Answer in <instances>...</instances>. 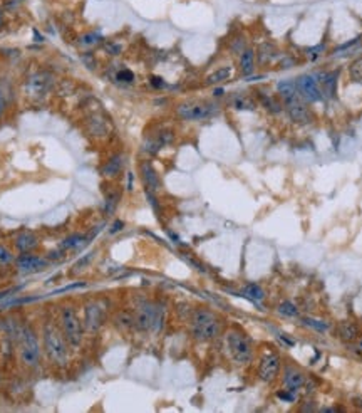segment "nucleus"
Listing matches in <instances>:
<instances>
[{
	"instance_id": "36",
	"label": "nucleus",
	"mask_w": 362,
	"mask_h": 413,
	"mask_svg": "<svg viewBox=\"0 0 362 413\" xmlns=\"http://www.w3.org/2000/svg\"><path fill=\"white\" fill-rule=\"evenodd\" d=\"M222 93H223L222 89H215V96H222Z\"/></svg>"
},
{
	"instance_id": "16",
	"label": "nucleus",
	"mask_w": 362,
	"mask_h": 413,
	"mask_svg": "<svg viewBox=\"0 0 362 413\" xmlns=\"http://www.w3.org/2000/svg\"><path fill=\"white\" fill-rule=\"evenodd\" d=\"M141 178H143V183L146 185V188L149 192H156L159 188V177L149 162L141 163Z\"/></svg>"
},
{
	"instance_id": "27",
	"label": "nucleus",
	"mask_w": 362,
	"mask_h": 413,
	"mask_svg": "<svg viewBox=\"0 0 362 413\" xmlns=\"http://www.w3.org/2000/svg\"><path fill=\"white\" fill-rule=\"evenodd\" d=\"M116 326H119V328H123V329L133 328V326H135V317H133L131 312H126V311L119 312V314L116 316Z\"/></svg>"
},
{
	"instance_id": "30",
	"label": "nucleus",
	"mask_w": 362,
	"mask_h": 413,
	"mask_svg": "<svg viewBox=\"0 0 362 413\" xmlns=\"http://www.w3.org/2000/svg\"><path fill=\"white\" fill-rule=\"evenodd\" d=\"M302 323H304L305 326H309V328H312V329H317V331H327V329H329V324L324 323V321H320V319H314V317H304Z\"/></svg>"
},
{
	"instance_id": "38",
	"label": "nucleus",
	"mask_w": 362,
	"mask_h": 413,
	"mask_svg": "<svg viewBox=\"0 0 362 413\" xmlns=\"http://www.w3.org/2000/svg\"><path fill=\"white\" fill-rule=\"evenodd\" d=\"M359 346H361V348H362V341H361V343H359Z\"/></svg>"
},
{
	"instance_id": "20",
	"label": "nucleus",
	"mask_w": 362,
	"mask_h": 413,
	"mask_svg": "<svg viewBox=\"0 0 362 413\" xmlns=\"http://www.w3.org/2000/svg\"><path fill=\"white\" fill-rule=\"evenodd\" d=\"M277 91L280 96H282L283 101H285V104L299 98V91H297L295 81H280L277 84Z\"/></svg>"
},
{
	"instance_id": "2",
	"label": "nucleus",
	"mask_w": 362,
	"mask_h": 413,
	"mask_svg": "<svg viewBox=\"0 0 362 413\" xmlns=\"http://www.w3.org/2000/svg\"><path fill=\"white\" fill-rule=\"evenodd\" d=\"M17 354L22 366L29 369L41 366L44 350H42L41 331L34 324L25 323L17 331Z\"/></svg>"
},
{
	"instance_id": "33",
	"label": "nucleus",
	"mask_w": 362,
	"mask_h": 413,
	"mask_svg": "<svg viewBox=\"0 0 362 413\" xmlns=\"http://www.w3.org/2000/svg\"><path fill=\"white\" fill-rule=\"evenodd\" d=\"M5 111H7V98H5V93H3L2 86H0V119L3 118Z\"/></svg>"
},
{
	"instance_id": "4",
	"label": "nucleus",
	"mask_w": 362,
	"mask_h": 413,
	"mask_svg": "<svg viewBox=\"0 0 362 413\" xmlns=\"http://www.w3.org/2000/svg\"><path fill=\"white\" fill-rule=\"evenodd\" d=\"M189 329H191V334L195 336V340L210 341L222 333V319L217 316V312L200 307V309H195L191 312Z\"/></svg>"
},
{
	"instance_id": "26",
	"label": "nucleus",
	"mask_w": 362,
	"mask_h": 413,
	"mask_svg": "<svg viewBox=\"0 0 362 413\" xmlns=\"http://www.w3.org/2000/svg\"><path fill=\"white\" fill-rule=\"evenodd\" d=\"M243 294L247 295L248 299H253V301H262V299L265 297L264 289H262L258 284H247L243 288Z\"/></svg>"
},
{
	"instance_id": "3",
	"label": "nucleus",
	"mask_w": 362,
	"mask_h": 413,
	"mask_svg": "<svg viewBox=\"0 0 362 413\" xmlns=\"http://www.w3.org/2000/svg\"><path fill=\"white\" fill-rule=\"evenodd\" d=\"M57 323L62 329L64 336L69 343V346L72 350H77V348L83 346L84 341V324H83V317L79 316V309L74 302L66 301L59 304L57 309Z\"/></svg>"
},
{
	"instance_id": "29",
	"label": "nucleus",
	"mask_w": 362,
	"mask_h": 413,
	"mask_svg": "<svg viewBox=\"0 0 362 413\" xmlns=\"http://www.w3.org/2000/svg\"><path fill=\"white\" fill-rule=\"evenodd\" d=\"M278 312L280 314H283V316H287V317H295L297 314H299V309H297L295 304H292L290 301H283L278 306Z\"/></svg>"
},
{
	"instance_id": "37",
	"label": "nucleus",
	"mask_w": 362,
	"mask_h": 413,
	"mask_svg": "<svg viewBox=\"0 0 362 413\" xmlns=\"http://www.w3.org/2000/svg\"><path fill=\"white\" fill-rule=\"evenodd\" d=\"M2 24H3V14H2V10H0V27H2Z\"/></svg>"
},
{
	"instance_id": "7",
	"label": "nucleus",
	"mask_w": 362,
	"mask_h": 413,
	"mask_svg": "<svg viewBox=\"0 0 362 413\" xmlns=\"http://www.w3.org/2000/svg\"><path fill=\"white\" fill-rule=\"evenodd\" d=\"M218 106L208 101H184L176 106V115L183 121H205L215 116Z\"/></svg>"
},
{
	"instance_id": "25",
	"label": "nucleus",
	"mask_w": 362,
	"mask_h": 413,
	"mask_svg": "<svg viewBox=\"0 0 362 413\" xmlns=\"http://www.w3.org/2000/svg\"><path fill=\"white\" fill-rule=\"evenodd\" d=\"M349 77L352 82L362 84V58H357L356 60H352L351 66H349Z\"/></svg>"
},
{
	"instance_id": "10",
	"label": "nucleus",
	"mask_w": 362,
	"mask_h": 413,
	"mask_svg": "<svg viewBox=\"0 0 362 413\" xmlns=\"http://www.w3.org/2000/svg\"><path fill=\"white\" fill-rule=\"evenodd\" d=\"M280 371V356L275 353H269L262 358L260 366H258V376H260L262 381L265 383H270L277 378Z\"/></svg>"
},
{
	"instance_id": "31",
	"label": "nucleus",
	"mask_w": 362,
	"mask_h": 413,
	"mask_svg": "<svg viewBox=\"0 0 362 413\" xmlns=\"http://www.w3.org/2000/svg\"><path fill=\"white\" fill-rule=\"evenodd\" d=\"M116 81L126 82V84H129V82L135 81V74L129 71V69H121V71L116 74Z\"/></svg>"
},
{
	"instance_id": "6",
	"label": "nucleus",
	"mask_w": 362,
	"mask_h": 413,
	"mask_svg": "<svg viewBox=\"0 0 362 413\" xmlns=\"http://www.w3.org/2000/svg\"><path fill=\"white\" fill-rule=\"evenodd\" d=\"M226 343V350L230 353L231 359L238 364H247L252 361L253 350H252V343L247 338V334L243 331H240L238 328H233L226 333L225 336Z\"/></svg>"
},
{
	"instance_id": "32",
	"label": "nucleus",
	"mask_w": 362,
	"mask_h": 413,
	"mask_svg": "<svg viewBox=\"0 0 362 413\" xmlns=\"http://www.w3.org/2000/svg\"><path fill=\"white\" fill-rule=\"evenodd\" d=\"M324 51H325V46H324V44H318V46H316V47H310V49H307V58H309L310 60H316Z\"/></svg>"
},
{
	"instance_id": "35",
	"label": "nucleus",
	"mask_w": 362,
	"mask_h": 413,
	"mask_svg": "<svg viewBox=\"0 0 362 413\" xmlns=\"http://www.w3.org/2000/svg\"><path fill=\"white\" fill-rule=\"evenodd\" d=\"M278 398H280V400H285V402H294V395L287 393V391H280V393H278Z\"/></svg>"
},
{
	"instance_id": "21",
	"label": "nucleus",
	"mask_w": 362,
	"mask_h": 413,
	"mask_svg": "<svg viewBox=\"0 0 362 413\" xmlns=\"http://www.w3.org/2000/svg\"><path fill=\"white\" fill-rule=\"evenodd\" d=\"M231 74H233V67L231 66H223V67H218L217 71H213L210 74L208 77H206V84L208 86H217V84H222V82L228 81L231 77Z\"/></svg>"
},
{
	"instance_id": "18",
	"label": "nucleus",
	"mask_w": 362,
	"mask_h": 413,
	"mask_svg": "<svg viewBox=\"0 0 362 413\" xmlns=\"http://www.w3.org/2000/svg\"><path fill=\"white\" fill-rule=\"evenodd\" d=\"M124 167V158L123 155H114L113 158H109L106 162V165L102 167V177L106 178H114L123 172Z\"/></svg>"
},
{
	"instance_id": "12",
	"label": "nucleus",
	"mask_w": 362,
	"mask_h": 413,
	"mask_svg": "<svg viewBox=\"0 0 362 413\" xmlns=\"http://www.w3.org/2000/svg\"><path fill=\"white\" fill-rule=\"evenodd\" d=\"M50 86H52V77H50L49 74H45V72L34 74L27 82L29 93L32 94V96H37V98L45 96V94L49 93Z\"/></svg>"
},
{
	"instance_id": "8",
	"label": "nucleus",
	"mask_w": 362,
	"mask_h": 413,
	"mask_svg": "<svg viewBox=\"0 0 362 413\" xmlns=\"http://www.w3.org/2000/svg\"><path fill=\"white\" fill-rule=\"evenodd\" d=\"M83 324L88 333H97L104 324V307L99 301H88L83 306Z\"/></svg>"
},
{
	"instance_id": "9",
	"label": "nucleus",
	"mask_w": 362,
	"mask_h": 413,
	"mask_svg": "<svg viewBox=\"0 0 362 413\" xmlns=\"http://www.w3.org/2000/svg\"><path fill=\"white\" fill-rule=\"evenodd\" d=\"M295 86H297L299 94L307 103H317V101H320V99H324L317 79L314 76H310V74H304V76L297 77Z\"/></svg>"
},
{
	"instance_id": "23",
	"label": "nucleus",
	"mask_w": 362,
	"mask_h": 413,
	"mask_svg": "<svg viewBox=\"0 0 362 413\" xmlns=\"http://www.w3.org/2000/svg\"><path fill=\"white\" fill-rule=\"evenodd\" d=\"M339 334H340V338H342L344 341L356 340L357 338V326L354 323H349V321H346V323H342L339 326Z\"/></svg>"
},
{
	"instance_id": "5",
	"label": "nucleus",
	"mask_w": 362,
	"mask_h": 413,
	"mask_svg": "<svg viewBox=\"0 0 362 413\" xmlns=\"http://www.w3.org/2000/svg\"><path fill=\"white\" fill-rule=\"evenodd\" d=\"M133 317H135V328L139 331L156 333L165 324V307L153 301H141L133 312Z\"/></svg>"
},
{
	"instance_id": "13",
	"label": "nucleus",
	"mask_w": 362,
	"mask_h": 413,
	"mask_svg": "<svg viewBox=\"0 0 362 413\" xmlns=\"http://www.w3.org/2000/svg\"><path fill=\"white\" fill-rule=\"evenodd\" d=\"M287 113H288V118L297 124H309L312 121V115H310L309 108L299 98L287 103Z\"/></svg>"
},
{
	"instance_id": "34",
	"label": "nucleus",
	"mask_w": 362,
	"mask_h": 413,
	"mask_svg": "<svg viewBox=\"0 0 362 413\" xmlns=\"http://www.w3.org/2000/svg\"><path fill=\"white\" fill-rule=\"evenodd\" d=\"M151 84H153L154 88H165V82H163V79L161 77H156V76L151 77Z\"/></svg>"
},
{
	"instance_id": "17",
	"label": "nucleus",
	"mask_w": 362,
	"mask_h": 413,
	"mask_svg": "<svg viewBox=\"0 0 362 413\" xmlns=\"http://www.w3.org/2000/svg\"><path fill=\"white\" fill-rule=\"evenodd\" d=\"M238 66L241 76H252L253 71H255V52H253V49H245L241 52Z\"/></svg>"
},
{
	"instance_id": "24",
	"label": "nucleus",
	"mask_w": 362,
	"mask_h": 413,
	"mask_svg": "<svg viewBox=\"0 0 362 413\" xmlns=\"http://www.w3.org/2000/svg\"><path fill=\"white\" fill-rule=\"evenodd\" d=\"M260 101H262V104H264L265 110L270 111V113H273V115H277V113H280V111H282V108H283L282 104H280L273 96H270V94L260 93Z\"/></svg>"
},
{
	"instance_id": "28",
	"label": "nucleus",
	"mask_w": 362,
	"mask_h": 413,
	"mask_svg": "<svg viewBox=\"0 0 362 413\" xmlns=\"http://www.w3.org/2000/svg\"><path fill=\"white\" fill-rule=\"evenodd\" d=\"M12 262H15L14 252L8 249V247L3 245V243H0V269L10 266Z\"/></svg>"
},
{
	"instance_id": "1",
	"label": "nucleus",
	"mask_w": 362,
	"mask_h": 413,
	"mask_svg": "<svg viewBox=\"0 0 362 413\" xmlns=\"http://www.w3.org/2000/svg\"><path fill=\"white\" fill-rule=\"evenodd\" d=\"M41 341L42 350L50 363L57 368L67 366L69 358H71V350L69 343L64 336L62 329L57 323V316H47L41 324Z\"/></svg>"
},
{
	"instance_id": "22",
	"label": "nucleus",
	"mask_w": 362,
	"mask_h": 413,
	"mask_svg": "<svg viewBox=\"0 0 362 413\" xmlns=\"http://www.w3.org/2000/svg\"><path fill=\"white\" fill-rule=\"evenodd\" d=\"M231 106H233L235 110H238V111H253L257 108V103L253 101L252 98L238 94V96H235L233 99H231Z\"/></svg>"
},
{
	"instance_id": "19",
	"label": "nucleus",
	"mask_w": 362,
	"mask_h": 413,
	"mask_svg": "<svg viewBox=\"0 0 362 413\" xmlns=\"http://www.w3.org/2000/svg\"><path fill=\"white\" fill-rule=\"evenodd\" d=\"M304 383H305V376L302 375L299 369L287 368L285 378H283V385H285V388L288 391H295V390L302 388V385Z\"/></svg>"
},
{
	"instance_id": "11",
	"label": "nucleus",
	"mask_w": 362,
	"mask_h": 413,
	"mask_svg": "<svg viewBox=\"0 0 362 413\" xmlns=\"http://www.w3.org/2000/svg\"><path fill=\"white\" fill-rule=\"evenodd\" d=\"M15 266L20 272L32 274V272L44 271V269L47 267V260L44 257H41V255L25 252V254H20L19 257L15 259Z\"/></svg>"
},
{
	"instance_id": "14",
	"label": "nucleus",
	"mask_w": 362,
	"mask_h": 413,
	"mask_svg": "<svg viewBox=\"0 0 362 413\" xmlns=\"http://www.w3.org/2000/svg\"><path fill=\"white\" fill-rule=\"evenodd\" d=\"M37 245H39V238L36 234L30 232V230H22V232L17 234V237L14 238V247L20 252V254L32 252Z\"/></svg>"
},
{
	"instance_id": "15",
	"label": "nucleus",
	"mask_w": 362,
	"mask_h": 413,
	"mask_svg": "<svg viewBox=\"0 0 362 413\" xmlns=\"http://www.w3.org/2000/svg\"><path fill=\"white\" fill-rule=\"evenodd\" d=\"M337 77H339V71H330V72H324L318 76V86H320L322 96L327 99H332L335 96V88H337Z\"/></svg>"
}]
</instances>
